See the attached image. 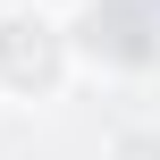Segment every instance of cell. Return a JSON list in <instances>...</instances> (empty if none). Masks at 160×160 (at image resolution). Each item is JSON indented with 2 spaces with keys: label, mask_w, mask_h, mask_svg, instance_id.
I'll list each match as a JSON object with an SVG mask.
<instances>
[{
  "label": "cell",
  "mask_w": 160,
  "mask_h": 160,
  "mask_svg": "<svg viewBox=\"0 0 160 160\" xmlns=\"http://www.w3.org/2000/svg\"><path fill=\"white\" fill-rule=\"evenodd\" d=\"M76 68V42L68 25L42 8V0H8L0 8V93H25V101H51Z\"/></svg>",
  "instance_id": "1"
},
{
  "label": "cell",
  "mask_w": 160,
  "mask_h": 160,
  "mask_svg": "<svg viewBox=\"0 0 160 160\" xmlns=\"http://www.w3.org/2000/svg\"><path fill=\"white\" fill-rule=\"evenodd\" d=\"M68 42H76V59L118 68V76L160 68V17H152V0H84L68 17Z\"/></svg>",
  "instance_id": "2"
},
{
  "label": "cell",
  "mask_w": 160,
  "mask_h": 160,
  "mask_svg": "<svg viewBox=\"0 0 160 160\" xmlns=\"http://www.w3.org/2000/svg\"><path fill=\"white\" fill-rule=\"evenodd\" d=\"M110 160H160V127H118L110 135Z\"/></svg>",
  "instance_id": "3"
},
{
  "label": "cell",
  "mask_w": 160,
  "mask_h": 160,
  "mask_svg": "<svg viewBox=\"0 0 160 160\" xmlns=\"http://www.w3.org/2000/svg\"><path fill=\"white\" fill-rule=\"evenodd\" d=\"M42 8H51V17H59V8H68V17H76V8H84V0H42Z\"/></svg>",
  "instance_id": "4"
}]
</instances>
